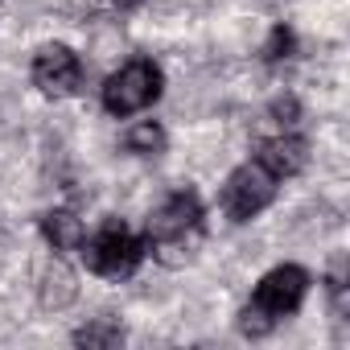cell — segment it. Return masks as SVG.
Masks as SVG:
<instances>
[{"label":"cell","mask_w":350,"mask_h":350,"mask_svg":"<svg viewBox=\"0 0 350 350\" xmlns=\"http://www.w3.org/2000/svg\"><path fill=\"white\" fill-rule=\"evenodd\" d=\"M144 252L152 260H161L165 268H182L198 256L202 239H206V206L198 198V190L182 186V190H173L165 194L148 219H144Z\"/></svg>","instance_id":"6da1fadb"},{"label":"cell","mask_w":350,"mask_h":350,"mask_svg":"<svg viewBox=\"0 0 350 350\" xmlns=\"http://www.w3.org/2000/svg\"><path fill=\"white\" fill-rule=\"evenodd\" d=\"M309 284H313V276H309L301 264H276L272 272H264L260 284L252 288L243 313H239V334H243V338H264V334H272L280 321H288V317L305 305Z\"/></svg>","instance_id":"7a4b0ae2"},{"label":"cell","mask_w":350,"mask_h":350,"mask_svg":"<svg viewBox=\"0 0 350 350\" xmlns=\"http://www.w3.org/2000/svg\"><path fill=\"white\" fill-rule=\"evenodd\" d=\"M87 272L103 276V280H128L140 264H144V239L124 223V219H103L79 247Z\"/></svg>","instance_id":"3957f363"},{"label":"cell","mask_w":350,"mask_h":350,"mask_svg":"<svg viewBox=\"0 0 350 350\" xmlns=\"http://www.w3.org/2000/svg\"><path fill=\"white\" fill-rule=\"evenodd\" d=\"M165 91V70L152 62V58H128L120 70H111L99 87V103L107 116L116 120H128V116H140L148 111Z\"/></svg>","instance_id":"277c9868"},{"label":"cell","mask_w":350,"mask_h":350,"mask_svg":"<svg viewBox=\"0 0 350 350\" xmlns=\"http://www.w3.org/2000/svg\"><path fill=\"white\" fill-rule=\"evenodd\" d=\"M280 173L256 152V157H247L239 169H231V178L223 182V194H219V202H223V215L231 219V223H252L256 215H264L272 202H276V190H280Z\"/></svg>","instance_id":"5b68a950"},{"label":"cell","mask_w":350,"mask_h":350,"mask_svg":"<svg viewBox=\"0 0 350 350\" xmlns=\"http://www.w3.org/2000/svg\"><path fill=\"white\" fill-rule=\"evenodd\" d=\"M29 75H33V87L42 91V95H50V99H66V95H75L79 87H83V58L70 50V46H62V42H46L38 54H33V66H29Z\"/></svg>","instance_id":"8992f818"},{"label":"cell","mask_w":350,"mask_h":350,"mask_svg":"<svg viewBox=\"0 0 350 350\" xmlns=\"http://www.w3.org/2000/svg\"><path fill=\"white\" fill-rule=\"evenodd\" d=\"M42 235L54 252H79L87 239V227L75 211H46L42 215Z\"/></svg>","instance_id":"52a82bcc"},{"label":"cell","mask_w":350,"mask_h":350,"mask_svg":"<svg viewBox=\"0 0 350 350\" xmlns=\"http://www.w3.org/2000/svg\"><path fill=\"white\" fill-rule=\"evenodd\" d=\"M165 144H169V136H165V128L157 120H140V124H132L124 132V148L132 157H161Z\"/></svg>","instance_id":"ba28073f"},{"label":"cell","mask_w":350,"mask_h":350,"mask_svg":"<svg viewBox=\"0 0 350 350\" xmlns=\"http://www.w3.org/2000/svg\"><path fill=\"white\" fill-rule=\"evenodd\" d=\"M75 342L79 346H116V342H124V329L116 321H95V325L75 329Z\"/></svg>","instance_id":"9c48e42d"},{"label":"cell","mask_w":350,"mask_h":350,"mask_svg":"<svg viewBox=\"0 0 350 350\" xmlns=\"http://www.w3.org/2000/svg\"><path fill=\"white\" fill-rule=\"evenodd\" d=\"M293 50H297V38H293V29H288V25H272V33H268V42H264V62L293 58Z\"/></svg>","instance_id":"30bf717a"},{"label":"cell","mask_w":350,"mask_h":350,"mask_svg":"<svg viewBox=\"0 0 350 350\" xmlns=\"http://www.w3.org/2000/svg\"><path fill=\"white\" fill-rule=\"evenodd\" d=\"M91 9H103V13H132V9H140L144 0H87Z\"/></svg>","instance_id":"8fae6325"}]
</instances>
